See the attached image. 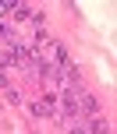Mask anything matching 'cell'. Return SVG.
Here are the masks:
<instances>
[{"label":"cell","instance_id":"1","mask_svg":"<svg viewBox=\"0 0 117 134\" xmlns=\"http://www.w3.org/2000/svg\"><path fill=\"white\" fill-rule=\"evenodd\" d=\"M85 134H110V124H106L103 116H96V120H89V127H85Z\"/></svg>","mask_w":117,"mask_h":134},{"label":"cell","instance_id":"2","mask_svg":"<svg viewBox=\"0 0 117 134\" xmlns=\"http://www.w3.org/2000/svg\"><path fill=\"white\" fill-rule=\"evenodd\" d=\"M78 109H85V113H96V99H92V95H82V102H78Z\"/></svg>","mask_w":117,"mask_h":134},{"label":"cell","instance_id":"3","mask_svg":"<svg viewBox=\"0 0 117 134\" xmlns=\"http://www.w3.org/2000/svg\"><path fill=\"white\" fill-rule=\"evenodd\" d=\"M11 7H14L11 0H0V14H11Z\"/></svg>","mask_w":117,"mask_h":134},{"label":"cell","instance_id":"4","mask_svg":"<svg viewBox=\"0 0 117 134\" xmlns=\"http://www.w3.org/2000/svg\"><path fill=\"white\" fill-rule=\"evenodd\" d=\"M7 35H11V28H7L4 21H0V39H7Z\"/></svg>","mask_w":117,"mask_h":134},{"label":"cell","instance_id":"5","mask_svg":"<svg viewBox=\"0 0 117 134\" xmlns=\"http://www.w3.org/2000/svg\"><path fill=\"white\" fill-rule=\"evenodd\" d=\"M71 134H85V127H71Z\"/></svg>","mask_w":117,"mask_h":134},{"label":"cell","instance_id":"6","mask_svg":"<svg viewBox=\"0 0 117 134\" xmlns=\"http://www.w3.org/2000/svg\"><path fill=\"white\" fill-rule=\"evenodd\" d=\"M0 88H4V74H0Z\"/></svg>","mask_w":117,"mask_h":134}]
</instances>
